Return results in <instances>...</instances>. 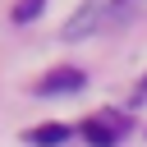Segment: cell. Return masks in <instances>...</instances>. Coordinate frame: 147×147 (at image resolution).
Masks as SVG:
<instances>
[{
  "mask_svg": "<svg viewBox=\"0 0 147 147\" xmlns=\"http://www.w3.org/2000/svg\"><path fill=\"white\" fill-rule=\"evenodd\" d=\"M142 0H83L74 14H69V23H64V41H83V37H92V32H106V28H115V23H124L133 9H138Z\"/></svg>",
  "mask_w": 147,
  "mask_h": 147,
  "instance_id": "obj_1",
  "label": "cell"
},
{
  "mask_svg": "<svg viewBox=\"0 0 147 147\" xmlns=\"http://www.w3.org/2000/svg\"><path fill=\"white\" fill-rule=\"evenodd\" d=\"M78 87H83V74H78V69H55L51 78H41V83H37V92H41V96H55V92H78Z\"/></svg>",
  "mask_w": 147,
  "mask_h": 147,
  "instance_id": "obj_2",
  "label": "cell"
},
{
  "mask_svg": "<svg viewBox=\"0 0 147 147\" xmlns=\"http://www.w3.org/2000/svg\"><path fill=\"white\" fill-rule=\"evenodd\" d=\"M64 138H69V129H64V124H41V129H32V133H28V142H32V147H55V142H64Z\"/></svg>",
  "mask_w": 147,
  "mask_h": 147,
  "instance_id": "obj_3",
  "label": "cell"
},
{
  "mask_svg": "<svg viewBox=\"0 0 147 147\" xmlns=\"http://www.w3.org/2000/svg\"><path fill=\"white\" fill-rule=\"evenodd\" d=\"M83 138H87L92 147H115V129L101 124V119H87V124H83Z\"/></svg>",
  "mask_w": 147,
  "mask_h": 147,
  "instance_id": "obj_4",
  "label": "cell"
},
{
  "mask_svg": "<svg viewBox=\"0 0 147 147\" xmlns=\"http://www.w3.org/2000/svg\"><path fill=\"white\" fill-rule=\"evenodd\" d=\"M32 14H41V0H18V5H14V18H18V23H28Z\"/></svg>",
  "mask_w": 147,
  "mask_h": 147,
  "instance_id": "obj_5",
  "label": "cell"
}]
</instances>
